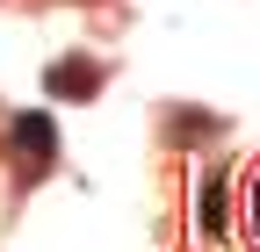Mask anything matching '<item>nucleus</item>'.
Instances as JSON below:
<instances>
[{"label": "nucleus", "instance_id": "nucleus-1", "mask_svg": "<svg viewBox=\"0 0 260 252\" xmlns=\"http://www.w3.org/2000/svg\"><path fill=\"white\" fill-rule=\"evenodd\" d=\"M15 151H22L29 166H51V159H58V130H51V115H44V108L15 115Z\"/></svg>", "mask_w": 260, "mask_h": 252}, {"label": "nucleus", "instance_id": "nucleus-3", "mask_svg": "<svg viewBox=\"0 0 260 252\" xmlns=\"http://www.w3.org/2000/svg\"><path fill=\"white\" fill-rule=\"evenodd\" d=\"M239 245L246 252H260V166L246 173V187H239Z\"/></svg>", "mask_w": 260, "mask_h": 252}, {"label": "nucleus", "instance_id": "nucleus-2", "mask_svg": "<svg viewBox=\"0 0 260 252\" xmlns=\"http://www.w3.org/2000/svg\"><path fill=\"white\" fill-rule=\"evenodd\" d=\"M44 87L58 94V101H87V94L102 87V65H87V58H58V65L44 72Z\"/></svg>", "mask_w": 260, "mask_h": 252}, {"label": "nucleus", "instance_id": "nucleus-4", "mask_svg": "<svg viewBox=\"0 0 260 252\" xmlns=\"http://www.w3.org/2000/svg\"><path fill=\"white\" fill-rule=\"evenodd\" d=\"M224 216H232V195H224V173L203 180V231H224Z\"/></svg>", "mask_w": 260, "mask_h": 252}]
</instances>
